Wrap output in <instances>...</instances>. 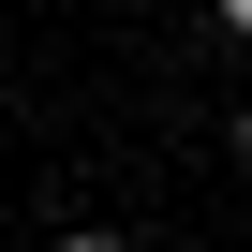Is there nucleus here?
Segmentation results:
<instances>
[{
    "label": "nucleus",
    "instance_id": "obj_1",
    "mask_svg": "<svg viewBox=\"0 0 252 252\" xmlns=\"http://www.w3.org/2000/svg\"><path fill=\"white\" fill-rule=\"evenodd\" d=\"M222 30H252V0H222Z\"/></svg>",
    "mask_w": 252,
    "mask_h": 252
},
{
    "label": "nucleus",
    "instance_id": "obj_2",
    "mask_svg": "<svg viewBox=\"0 0 252 252\" xmlns=\"http://www.w3.org/2000/svg\"><path fill=\"white\" fill-rule=\"evenodd\" d=\"M237 163H252V104H237Z\"/></svg>",
    "mask_w": 252,
    "mask_h": 252
}]
</instances>
